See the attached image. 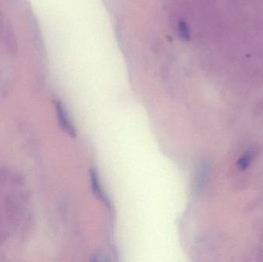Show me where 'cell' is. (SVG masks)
<instances>
[{
  "instance_id": "6da1fadb",
  "label": "cell",
  "mask_w": 263,
  "mask_h": 262,
  "mask_svg": "<svg viewBox=\"0 0 263 262\" xmlns=\"http://www.w3.org/2000/svg\"><path fill=\"white\" fill-rule=\"evenodd\" d=\"M26 198L18 193L7 194L0 201V207L6 223L12 232L23 221Z\"/></svg>"
},
{
  "instance_id": "3957f363",
  "label": "cell",
  "mask_w": 263,
  "mask_h": 262,
  "mask_svg": "<svg viewBox=\"0 0 263 262\" xmlns=\"http://www.w3.org/2000/svg\"><path fill=\"white\" fill-rule=\"evenodd\" d=\"M90 178L92 191H93L96 196H97L99 199L101 200V201H103V203H105L106 206H109H109H110V201H109L108 197L106 196L104 191L102 189L101 186H100L98 174H97V171H96L95 169H91Z\"/></svg>"
},
{
  "instance_id": "277c9868",
  "label": "cell",
  "mask_w": 263,
  "mask_h": 262,
  "mask_svg": "<svg viewBox=\"0 0 263 262\" xmlns=\"http://www.w3.org/2000/svg\"><path fill=\"white\" fill-rule=\"evenodd\" d=\"M206 170L207 168L206 166H205L204 163H202V165H200L199 168V171H198V175H197V183L198 186L199 187L202 186V184L205 183V178H206Z\"/></svg>"
},
{
  "instance_id": "7a4b0ae2",
  "label": "cell",
  "mask_w": 263,
  "mask_h": 262,
  "mask_svg": "<svg viewBox=\"0 0 263 262\" xmlns=\"http://www.w3.org/2000/svg\"><path fill=\"white\" fill-rule=\"evenodd\" d=\"M55 111H57V119L60 127L69 135L75 136V128L69 118L66 108L60 102H55Z\"/></svg>"
}]
</instances>
